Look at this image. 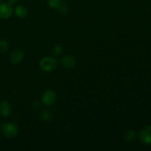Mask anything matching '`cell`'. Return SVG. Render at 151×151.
<instances>
[{
  "mask_svg": "<svg viewBox=\"0 0 151 151\" xmlns=\"http://www.w3.org/2000/svg\"><path fill=\"white\" fill-rule=\"evenodd\" d=\"M58 66V61L54 57L45 56L42 58L39 62V67L43 72H51Z\"/></svg>",
  "mask_w": 151,
  "mask_h": 151,
  "instance_id": "cell-1",
  "label": "cell"
},
{
  "mask_svg": "<svg viewBox=\"0 0 151 151\" xmlns=\"http://www.w3.org/2000/svg\"><path fill=\"white\" fill-rule=\"evenodd\" d=\"M19 127L11 122H6L1 125V132L3 135L8 138L16 137L19 134Z\"/></svg>",
  "mask_w": 151,
  "mask_h": 151,
  "instance_id": "cell-2",
  "label": "cell"
},
{
  "mask_svg": "<svg viewBox=\"0 0 151 151\" xmlns=\"http://www.w3.org/2000/svg\"><path fill=\"white\" fill-rule=\"evenodd\" d=\"M57 100V94L53 90H46L41 96V103L46 106H53Z\"/></svg>",
  "mask_w": 151,
  "mask_h": 151,
  "instance_id": "cell-3",
  "label": "cell"
},
{
  "mask_svg": "<svg viewBox=\"0 0 151 151\" xmlns=\"http://www.w3.org/2000/svg\"><path fill=\"white\" fill-rule=\"evenodd\" d=\"M13 13V8L11 4L6 2L0 3V19H7L11 17Z\"/></svg>",
  "mask_w": 151,
  "mask_h": 151,
  "instance_id": "cell-4",
  "label": "cell"
},
{
  "mask_svg": "<svg viewBox=\"0 0 151 151\" xmlns=\"http://www.w3.org/2000/svg\"><path fill=\"white\" fill-rule=\"evenodd\" d=\"M139 139L143 144L151 145V126L147 125L141 130L139 134Z\"/></svg>",
  "mask_w": 151,
  "mask_h": 151,
  "instance_id": "cell-5",
  "label": "cell"
},
{
  "mask_svg": "<svg viewBox=\"0 0 151 151\" xmlns=\"http://www.w3.org/2000/svg\"><path fill=\"white\" fill-rule=\"evenodd\" d=\"M24 58V52L21 49L14 50L10 55V60L13 64L18 65L22 63Z\"/></svg>",
  "mask_w": 151,
  "mask_h": 151,
  "instance_id": "cell-6",
  "label": "cell"
},
{
  "mask_svg": "<svg viewBox=\"0 0 151 151\" xmlns=\"http://www.w3.org/2000/svg\"><path fill=\"white\" fill-rule=\"evenodd\" d=\"M60 62H61L62 66L66 69H72V68L75 67L77 64V60L75 58H74L72 55H69L63 56Z\"/></svg>",
  "mask_w": 151,
  "mask_h": 151,
  "instance_id": "cell-7",
  "label": "cell"
},
{
  "mask_svg": "<svg viewBox=\"0 0 151 151\" xmlns=\"http://www.w3.org/2000/svg\"><path fill=\"white\" fill-rule=\"evenodd\" d=\"M12 111V107L10 103L6 100L0 102V115L3 117H7L10 116Z\"/></svg>",
  "mask_w": 151,
  "mask_h": 151,
  "instance_id": "cell-8",
  "label": "cell"
},
{
  "mask_svg": "<svg viewBox=\"0 0 151 151\" xmlns=\"http://www.w3.org/2000/svg\"><path fill=\"white\" fill-rule=\"evenodd\" d=\"M13 13H14L15 15H16L18 18H19V19H24V18H26L27 16L28 10L26 7H24V6L19 4V5H17L14 8Z\"/></svg>",
  "mask_w": 151,
  "mask_h": 151,
  "instance_id": "cell-9",
  "label": "cell"
},
{
  "mask_svg": "<svg viewBox=\"0 0 151 151\" xmlns=\"http://www.w3.org/2000/svg\"><path fill=\"white\" fill-rule=\"evenodd\" d=\"M41 117L44 122H49L53 119V114L48 110H43L41 113Z\"/></svg>",
  "mask_w": 151,
  "mask_h": 151,
  "instance_id": "cell-10",
  "label": "cell"
},
{
  "mask_svg": "<svg viewBox=\"0 0 151 151\" xmlns=\"http://www.w3.org/2000/svg\"><path fill=\"white\" fill-rule=\"evenodd\" d=\"M137 138V132L134 130H130L125 134V139L127 142H133Z\"/></svg>",
  "mask_w": 151,
  "mask_h": 151,
  "instance_id": "cell-11",
  "label": "cell"
},
{
  "mask_svg": "<svg viewBox=\"0 0 151 151\" xmlns=\"http://www.w3.org/2000/svg\"><path fill=\"white\" fill-rule=\"evenodd\" d=\"M56 10L60 14H66V13H68L69 11V6L65 2H60V4L58 5V7L56 8Z\"/></svg>",
  "mask_w": 151,
  "mask_h": 151,
  "instance_id": "cell-12",
  "label": "cell"
},
{
  "mask_svg": "<svg viewBox=\"0 0 151 151\" xmlns=\"http://www.w3.org/2000/svg\"><path fill=\"white\" fill-rule=\"evenodd\" d=\"M60 2H61V0H48L47 1L49 7L54 10H56Z\"/></svg>",
  "mask_w": 151,
  "mask_h": 151,
  "instance_id": "cell-13",
  "label": "cell"
},
{
  "mask_svg": "<svg viewBox=\"0 0 151 151\" xmlns=\"http://www.w3.org/2000/svg\"><path fill=\"white\" fill-rule=\"evenodd\" d=\"M52 52L53 54H54V55L55 56L60 55L63 52V48H62L61 46L58 45V44L55 45L52 49Z\"/></svg>",
  "mask_w": 151,
  "mask_h": 151,
  "instance_id": "cell-14",
  "label": "cell"
},
{
  "mask_svg": "<svg viewBox=\"0 0 151 151\" xmlns=\"http://www.w3.org/2000/svg\"><path fill=\"white\" fill-rule=\"evenodd\" d=\"M9 45L6 41H0V53H4L8 50Z\"/></svg>",
  "mask_w": 151,
  "mask_h": 151,
  "instance_id": "cell-15",
  "label": "cell"
},
{
  "mask_svg": "<svg viewBox=\"0 0 151 151\" xmlns=\"http://www.w3.org/2000/svg\"><path fill=\"white\" fill-rule=\"evenodd\" d=\"M41 102L38 101V100H35L34 102H32V108L35 110H38V109L41 108Z\"/></svg>",
  "mask_w": 151,
  "mask_h": 151,
  "instance_id": "cell-16",
  "label": "cell"
},
{
  "mask_svg": "<svg viewBox=\"0 0 151 151\" xmlns=\"http://www.w3.org/2000/svg\"><path fill=\"white\" fill-rule=\"evenodd\" d=\"M19 0H8V3L11 4V5H13V4H15L19 2Z\"/></svg>",
  "mask_w": 151,
  "mask_h": 151,
  "instance_id": "cell-17",
  "label": "cell"
},
{
  "mask_svg": "<svg viewBox=\"0 0 151 151\" xmlns=\"http://www.w3.org/2000/svg\"><path fill=\"white\" fill-rule=\"evenodd\" d=\"M0 1H2V0H0Z\"/></svg>",
  "mask_w": 151,
  "mask_h": 151,
  "instance_id": "cell-18",
  "label": "cell"
}]
</instances>
